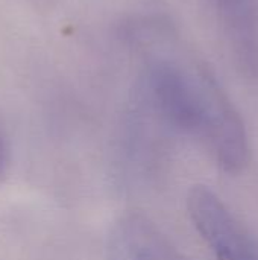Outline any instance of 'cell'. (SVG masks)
<instances>
[{"label":"cell","mask_w":258,"mask_h":260,"mask_svg":"<svg viewBox=\"0 0 258 260\" xmlns=\"http://www.w3.org/2000/svg\"><path fill=\"white\" fill-rule=\"evenodd\" d=\"M189 218L214 260H258V238L207 186L187 195Z\"/></svg>","instance_id":"cell-2"},{"label":"cell","mask_w":258,"mask_h":260,"mask_svg":"<svg viewBox=\"0 0 258 260\" xmlns=\"http://www.w3.org/2000/svg\"><path fill=\"white\" fill-rule=\"evenodd\" d=\"M242 69L258 76V0H211Z\"/></svg>","instance_id":"cell-4"},{"label":"cell","mask_w":258,"mask_h":260,"mask_svg":"<svg viewBox=\"0 0 258 260\" xmlns=\"http://www.w3.org/2000/svg\"><path fill=\"white\" fill-rule=\"evenodd\" d=\"M144 87L163 123L196 140L222 171L245 169L249 158L245 123L207 70L179 59H154L146 69Z\"/></svg>","instance_id":"cell-1"},{"label":"cell","mask_w":258,"mask_h":260,"mask_svg":"<svg viewBox=\"0 0 258 260\" xmlns=\"http://www.w3.org/2000/svg\"><path fill=\"white\" fill-rule=\"evenodd\" d=\"M106 260H192L148 216L122 215L109 229Z\"/></svg>","instance_id":"cell-3"},{"label":"cell","mask_w":258,"mask_h":260,"mask_svg":"<svg viewBox=\"0 0 258 260\" xmlns=\"http://www.w3.org/2000/svg\"><path fill=\"white\" fill-rule=\"evenodd\" d=\"M8 165H9V143L0 125V175L6 171Z\"/></svg>","instance_id":"cell-5"}]
</instances>
